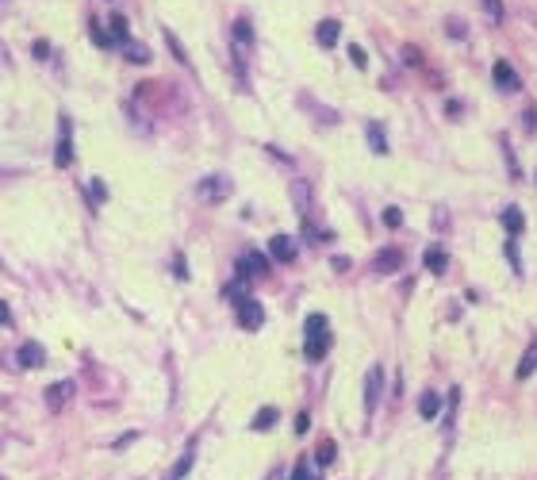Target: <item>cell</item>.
I'll return each instance as SVG.
<instances>
[{
  "mask_svg": "<svg viewBox=\"0 0 537 480\" xmlns=\"http://www.w3.org/2000/svg\"><path fill=\"white\" fill-rule=\"evenodd\" d=\"M304 354H307V361H323L326 350H331V323H326V315H307V323H304Z\"/></svg>",
  "mask_w": 537,
  "mask_h": 480,
  "instance_id": "6da1fadb",
  "label": "cell"
},
{
  "mask_svg": "<svg viewBox=\"0 0 537 480\" xmlns=\"http://www.w3.org/2000/svg\"><path fill=\"white\" fill-rule=\"evenodd\" d=\"M231 192H234V181L227 173H211L204 181H196V200L200 204H223Z\"/></svg>",
  "mask_w": 537,
  "mask_h": 480,
  "instance_id": "7a4b0ae2",
  "label": "cell"
},
{
  "mask_svg": "<svg viewBox=\"0 0 537 480\" xmlns=\"http://www.w3.org/2000/svg\"><path fill=\"white\" fill-rule=\"evenodd\" d=\"M54 165L70 169L73 165V119L62 116L58 119V146H54Z\"/></svg>",
  "mask_w": 537,
  "mask_h": 480,
  "instance_id": "3957f363",
  "label": "cell"
},
{
  "mask_svg": "<svg viewBox=\"0 0 537 480\" xmlns=\"http://www.w3.org/2000/svg\"><path fill=\"white\" fill-rule=\"evenodd\" d=\"M234 312H238V323L246 327V331H261V327H265V307H261L253 296L238 300V304H234Z\"/></svg>",
  "mask_w": 537,
  "mask_h": 480,
  "instance_id": "277c9868",
  "label": "cell"
},
{
  "mask_svg": "<svg viewBox=\"0 0 537 480\" xmlns=\"http://www.w3.org/2000/svg\"><path fill=\"white\" fill-rule=\"evenodd\" d=\"M380 388H384V369L372 365L369 376H365V415H376V400H380Z\"/></svg>",
  "mask_w": 537,
  "mask_h": 480,
  "instance_id": "5b68a950",
  "label": "cell"
},
{
  "mask_svg": "<svg viewBox=\"0 0 537 480\" xmlns=\"http://www.w3.org/2000/svg\"><path fill=\"white\" fill-rule=\"evenodd\" d=\"M43 400H46V408H50V411H62L65 403L73 400V381H54V384H46Z\"/></svg>",
  "mask_w": 537,
  "mask_h": 480,
  "instance_id": "8992f818",
  "label": "cell"
},
{
  "mask_svg": "<svg viewBox=\"0 0 537 480\" xmlns=\"http://www.w3.org/2000/svg\"><path fill=\"white\" fill-rule=\"evenodd\" d=\"M492 77H495V89H499V92H518V89H522V77H518L514 65H511V62H503V58L495 62Z\"/></svg>",
  "mask_w": 537,
  "mask_h": 480,
  "instance_id": "52a82bcc",
  "label": "cell"
},
{
  "mask_svg": "<svg viewBox=\"0 0 537 480\" xmlns=\"http://www.w3.org/2000/svg\"><path fill=\"white\" fill-rule=\"evenodd\" d=\"M269 258H272V261H280V266L296 261V242H292L288 234H272V242H269Z\"/></svg>",
  "mask_w": 537,
  "mask_h": 480,
  "instance_id": "ba28073f",
  "label": "cell"
},
{
  "mask_svg": "<svg viewBox=\"0 0 537 480\" xmlns=\"http://www.w3.org/2000/svg\"><path fill=\"white\" fill-rule=\"evenodd\" d=\"M399 266H403V250H399V246H384V250L372 258V269L384 273V277H388V273H395Z\"/></svg>",
  "mask_w": 537,
  "mask_h": 480,
  "instance_id": "9c48e42d",
  "label": "cell"
},
{
  "mask_svg": "<svg viewBox=\"0 0 537 480\" xmlns=\"http://www.w3.org/2000/svg\"><path fill=\"white\" fill-rule=\"evenodd\" d=\"M238 266H242V277H265V273H269V258L253 250V253H246V258L238 261Z\"/></svg>",
  "mask_w": 537,
  "mask_h": 480,
  "instance_id": "30bf717a",
  "label": "cell"
},
{
  "mask_svg": "<svg viewBox=\"0 0 537 480\" xmlns=\"http://www.w3.org/2000/svg\"><path fill=\"white\" fill-rule=\"evenodd\" d=\"M192 465H196V446H188L184 454L173 461V469H169V473H165V480H184L188 473H192Z\"/></svg>",
  "mask_w": 537,
  "mask_h": 480,
  "instance_id": "8fae6325",
  "label": "cell"
},
{
  "mask_svg": "<svg viewBox=\"0 0 537 480\" xmlns=\"http://www.w3.org/2000/svg\"><path fill=\"white\" fill-rule=\"evenodd\" d=\"M315 39H319V46L331 50V46H338V39H342V23H338V20H323V23H319V31H315Z\"/></svg>",
  "mask_w": 537,
  "mask_h": 480,
  "instance_id": "7c38bea8",
  "label": "cell"
},
{
  "mask_svg": "<svg viewBox=\"0 0 537 480\" xmlns=\"http://www.w3.org/2000/svg\"><path fill=\"white\" fill-rule=\"evenodd\" d=\"M20 365L23 369H39V365H46V350L39 342H27L23 350H20Z\"/></svg>",
  "mask_w": 537,
  "mask_h": 480,
  "instance_id": "4fadbf2b",
  "label": "cell"
},
{
  "mask_svg": "<svg viewBox=\"0 0 537 480\" xmlns=\"http://www.w3.org/2000/svg\"><path fill=\"white\" fill-rule=\"evenodd\" d=\"M533 373H537V342H530V346H526V354H522V361H518L514 376H518V381H530Z\"/></svg>",
  "mask_w": 537,
  "mask_h": 480,
  "instance_id": "5bb4252c",
  "label": "cell"
},
{
  "mask_svg": "<svg viewBox=\"0 0 537 480\" xmlns=\"http://www.w3.org/2000/svg\"><path fill=\"white\" fill-rule=\"evenodd\" d=\"M438 411H441V396H438L434 388H426V392L419 396V415H422V419H438Z\"/></svg>",
  "mask_w": 537,
  "mask_h": 480,
  "instance_id": "9a60e30c",
  "label": "cell"
},
{
  "mask_svg": "<svg viewBox=\"0 0 537 480\" xmlns=\"http://www.w3.org/2000/svg\"><path fill=\"white\" fill-rule=\"evenodd\" d=\"M422 261H426L430 273H438V277H441V273H445V266H449V253L441 250V246H430L426 253H422Z\"/></svg>",
  "mask_w": 537,
  "mask_h": 480,
  "instance_id": "2e32d148",
  "label": "cell"
},
{
  "mask_svg": "<svg viewBox=\"0 0 537 480\" xmlns=\"http://www.w3.org/2000/svg\"><path fill=\"white\" fill-rule=\"evenodd\" d=\"M503 227H506L511 239H518V234L526 231V219H522V212H518L514 204H511V208H503Z\"/></svg>",
  "mask_w": 537,
  "mask_h": 480,
  "instance_id": "e0dca14e",
  "label": "cell"
},
{
  "mask_svg": "<svg viewBox=\"0 0 537 480\" xmlns=\"http://www.w3.org/2000/svg\"><path fill=\"white\" fill-rule=\"evenodd\" d=\"M334 457H338V446H334L331 438H323V442H319V449H315V465L326 469V465H334Z\"/></svg>",
  "mask_w": 537,
  "mask_h": 480,
  "instance_id": "ac0fdd59",
  "label": "cell"
},
{
  "mask_svg": "<svg viewBox=\"0 0 537 480\" xmlns=\"http://www.w3.org/2000/svg\"><path fill=\"white\" fill-rule=\"evenodd\" d=\"M277 408H261L258 411V415H253V422H250V430H272V427H277Z\"/></svg>",
  "mask_w": 537,
  "mask_h": 480,
  "instance_id": "d6986e66",
  "label": "cell"
},
{
  "mask_svg": "<svg viewBox=\"0 0 537 480\" xmlns=\"http://www.w3.org/2000/svg\"><path fill=\"white\" fill-rule=\"evenodd\" d=\"M365 135H369V146L376 150V154H388V138H384V127L380 124H369V127H365Z\"/></svg>",
  "mask_w": 537,
  "mask_h": 480,
  "instance_id": "ffe728a7",
  "label": "cell"
},
{
  "mask_svg": "<svg viewBox=\"0 0 537 480\" xmlns=\"http://www.w3.org/2000/svg\"><path fill=\"white\" fill-rule=\"evenodd\" d=\"M292 200H296V208L307 215V208H311V188H307V181H292Z\"/></svg>",
  "mask_w": 537,
  "mask_h": 480,
  "instance_id": "44dd1931",
  "label": "cell"
},
{
  "mask_svg": "<svg viewBox=\"0 0 537 480\" xmlns=\"http://www.w3.org/2000/svg\"><path fill=\"white\" fill-rule=\"evenodd\" d=\"M234 43H238V54H246V46L253 43V27H250L246 20L234 23Z\"/></svg>",
  "mask_w": 537,
  "mask_h": 480,
  "instance_id": "7402d4cb",
  "label": "cell"
},
{
  "mask_svg": "<svg viewBox=\"0 0 537 480\" xmlns=\"http://www.w3.org/2000/svg\"><path fill=\"white\" fill-rule=\"evenodd\" d=\"M89 35H92V43H96V46H104V50H111V46H116L111 31H104V27H100L96 20H89Z\"/></svg>",
  "mask_w": 537,
  "mask_h": 480,
  "instance_id": "603a6c76",
  "label": "cell"
},
{
  "mask_svg": "<svg viewBox=\"0 0 537 480\" xmlns=\"http://www.w3.org/2000/svg\"><path fill=\"white\" fill-rule=\"evenodd\" d=\"M123 54H127L131 62H138V65H146V62H150V50H146L143 43H131V39H127V43H123Z\"/></svg>",
  "mask_w": 537,
  "mask_h": 480,
  "instance_id": "cb8c5ba5",
  "label": "cell"
},
{
  "mask_svg": "<svg viewBox=\"0 0 537 480\" xmlns=\"http://www.w3.org/2000/svg\"><path fill=\"white\" fill-rule=\"evenodd\" d=\"M131 27H127V16H111V39L116 43H127Z\"/></svg>",
  "mask_w": 537,
  "mask_h": 480,
  "instance_id": "d4e9b609",
  "label": "cell"
},
{
  "mask_svg": "<svg viewBox=\"0 0 537 480\" xmlns=\"http://www.w3.org/2000/svg\"><path fill=\"white\" fill-rule=\"evenodd\" d=\"M292 480H319V476H315V469L307 465V457H299V461H296V469H292Z\"/></svg>",
  "mask_w": 537,
  "mask_h": 480,
  "instance_id": "484cf974",
  "label": "cell"
},
{
  "mask_svg": "<svg viewBox=\"0 0 537 480\" xmlns=\"http://www.w3.org/2000/svg\"><path fill=\"white\" fill-rule=\"evenodd\" d=\"M165 43H169V50H173V58L181 62V65H188V54L181 50V43H177V35H173V31H165Z\"/></svg>",
  "mask_w": 537,
  "mask_h": 480,
  "instance_id": "4316f807",
  "label": "cell"
},
{
  "mask_svg": "<svg viewBox=\"0 0 537 480\" xmlns=\"http://www.w3.org/2000/svg\"><path fill=\"white\" fill-rule=\"evenodd\" d=\"M480 4L487 8V16H492L495 23H503V16H506V12H503V0H480Z\"/></svg>",
  "mask_w": 537,
  "mask_h": 480,
  "instance_id": "83f0119b",
  "label": "cell"
},
{
  "mask_svg": "<svg viewBox=\"0 0 537 480\" xmlns=\"http://www.w3.org/2000/svg\"><path fill=\"white\" fill-rule=\"evenodd\" d=\"M89 196H92L96 204L108 200V188H104V181H89Z\"/></svg>",
  "mask_w": 537,
  "mask_h": 480,
  "instance_id": "f1b7e54d",
  "label": "cell"
},
{
  "mask_svg": "<svg viewBox=\"0 0 537 480\" xmlns=\"http://www.w3.org/2000/svg\"><path fill=\"white\" fill-rule=\"evenodd\" d=\"M350 62L357 65V70H365V65H369V58H365V50H361V46H350Z\"/></svg>",
  "mask_w": 537,
  "mask_h": 480,
  "instance_id": "f546056e",
  "label": "cell"
},
{
  "mask_svg": "<svg viewBox=\"0 0 537 480\" xmlns=\"http://www.w3.org/2000/svg\"><path fill=\"white\" fill-rule=\"evenodd\" d=\"M384 223H388V227H399V223H403V212H399V208H388V212H384Z\"/></svg>",
  "mask_w": 537,
  "mask_h": 480,
  "instance_id": "4dcf8cb0",
  "label": "cell"
},
{
  "mask_svg": "<svg viewBox=\"0 0 537 480\" xmlns=\"http://www.w3.org/2000/svg\"><path fill=\"white\" fill-rule=\"evenodd\" d=\"M35 58H50V43H35Z\"/></svg>",
  "mask_w": 537,
  "mask_h": 480,
  "instance_id": "1f68e13d",
  "label": "cell"
},
{
  "mask_svg": "<svg viewBox=\"0 0 537 480\" xmlns=\"http://www.w3.org/2000/svg\"><path fill=\"white\" fill-rule=\"evenodd\" d=\"M307 427H311V415H307V411H304V415H299V419H296V430H299V435H304V430H307Z\"/></svg>",
  "mask_w": 537,
  "mask_h": 480,
  "instance_id": "d6a6232c",
  "label": "cell"
},
{
  "mask_svg": "<svg viewBox=\"0 0 537 480\" xmlns=\"http://www.w3.org/2000/svg\"><path fill=\"white\" fill-rule=\"evenodd\" d=\"M138 435H135V430H131V435H123V438H116V449H123V446H131V442H135Z\"/></svg>",
  "mask_w": 537,
  "mask_h": 480,
  "instance_id": "836d02e7",
  "label": "cell"
},
{
  "mask_svg": "<svg viewBox=\"0 0 537 480\" xmlns=\"http://www.w3.org/2000/svg\"><path fill=\"white\" fill-rule=\"evenodd\" d=\"M0 323H4V327L12 323V312H8V304H4V300H0Z\"/></svg>",
  "mask_w": 537,
  "mask_h": 480,
  "instance_id": "e575fe53",
  "label": "cell"
},
{
  "mask_svg": "<svg viewBox=\"0 0 537 480\" xmlns=\"http://www.w3.org/2000/svg\"><path fill=\"white\" fill-rule=\"evenodd\" d=\"M265 480H284V473H280V469H272V473H269Z\"/></svg>",
  "mask_w": 537,
  "mask_h": 480,
  "instance_id": "d590c367",
  "label": "cell"
}]
</instances>
